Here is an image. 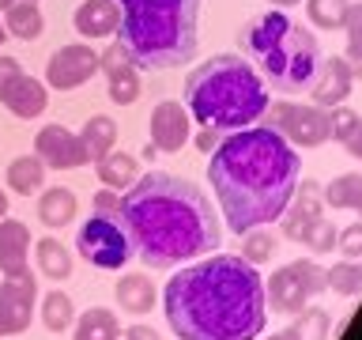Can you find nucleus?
<instances>
[{
	"instance_id": "nucleus-6",
	"label": "nucleus",
	"mask_w": 362,
	"mask_h": 340,
	"mask_svg": "<svg viewBox=\"0 0 362 340\" xmlns=\"http://www.w3.org/2000/svg\"><path fill=\"white\" fill-rule=\"evenodd\" d=\"M245 53L276 91H305L321 68V42L287 11H264L242 30Z\"/></svg>"
},
{
	"instance_id": "nucleus-33",
	"label": "nucleus",
	"mask_w": 362,
	"mask_h": 340,
	"mask_svg": "<svg viewBox=\"0 0 362 340\" xmlns=\"http://www.w3.org/2000/svg\"><path fill=\"white\" fill-rule=\"evenodd\" d=\"M276 249H279L276 234L264 231V227H253V231H245V238H242V257L249 265H268V261L276 257Z\"/></svg>"
},
{
	"instance_id": "nucleus-30",
	"label": "nucleus",
	"mask_w": 362,
	"mask_h": 340,
	"mask_svg": "<svg viewBox=\"0 0 362 340\" xmlns=\"http://www.w3.org/2000/svg\"><path fill=\"white\" fill-rule=\"evenodd\" d=\"M351 0H305V19L317 30H344Z\"/></svg>"
},
{
	"instance_id": "nucleus-34",
	"label": "nucleus",
	"mask_w": 362,
	"mask_h": 340,
	"mask_svg": "<svg viewBox=\"0 0 362 340\" xmlns=\"http://www.w3.org/2000/svg\"><path fill=\"white\" fill-rule=\"evenodd\" d=\"M344 30H347V64L355 79H362V0H351Z\"/></svg>"
},
{
	"instance_id": "nucleus-11",
	"label": "nucleus",
	"mask_w": 362,
	"mask_h": 340,
	"mask_svg": "<svg viewBox=\"0 0 362 340\" xmlns=\"http://www.w3.org/2000/svg\"><path fill=\"white\" fill-rule=\"evenodd\" d=\"M95 72H98V53L83 42H72V45H61V50L49 53V61H45V87L76 91Z\"/></svg>"
},
{
	"instance_id": "nucleus-45",
	"label": "nucleus",
	"mask_w": 362,
	"mask_h": 340,
	"mask_svg": "<svg viewBox=\"0 0 362 340\" xmlns=\"http://www.w3.org/2000/svg\"><path fill=\"white\" fill-rule=\"evenodd\" d=\"M11 4H16V0H0V11H8Z\"/></svg>"
},
{
	"instance_id": "nucleus-39",
	"label": "nucleus",
	"mask_w": 362,
	"mask_h": 340,
	"mask_svg": "<svg viewBox=\"0 0 362 340\" xmlns=\"http://www.w3.org/2000/svg\"><path fill=\"white\" fill-rule=\"evenodd\" d=\"M90 204H95V212H98V215H117V208H121V193L102 186V189L95 193V200H90Z\"/></svg>"
},
{
	"instance_id": "nucleus-28",
	"label": "nucleus",
	"mask_w": 362,
	"mask_h": 340,
	"mask_svg": "<svg viewBox=\"0 0 362 340\" xmlns=\"http://www.w3.org/2000/svg\"><path fill=\"white\" fill-rule=\"evenodd\" d=\"M34 254H38V272L42 276H49V280H68L72 276V254L64 249V242H57V238H38Z\"/></svg>"
},
{
	"instance_id": "nucleus-24",
	"label": "nucleus",
	"mask_w": 362,
	"mask_h": 340,
	"mask_svg": "<svg viewBox=\"0 0 362 340\" xmlns=\"http://www.w3.org/2000/svg\"><path fill=\"white\" fill-rule=\"evenodd\" d=\"M95 174H98V181L106 189H129L136 178H140V163H136V155H129V152H110V155H102L98 163H95Z\"/></svg>"
},
{
	"instance_id": "nucleus-13",
	"label": "nucleus",
	"mask_w": 362,
	"mask_h": 340,
	"mask_svg": "<svg viewBox=\"0 0 362 340\" xmlns=\"http://www.w3.org/2000/svg\"><path fill=\"white\" fill-rule=\"evenodd\" d=\"M98 72H106V87H110L113 106H132L140 98V68H136V61L121 42L106 45L98 53Z\"/></svg>"
},
{
	"instance_id": "nucleus-1",
	"label": "nucleus",
	"mask_w": 362,
	"mask_h": 340,
	"mask_svg": "<svg viewBox=\"0 0 362 340\" xmlns=\"http://www.w3.org/2000/svg\"><path fill=\"white\" fill-rule=\"evenodd\" d=\"M163 310L181 340H257L264 333V280L242 254H215L163 288Z\"/></svg>"
},
{
	"instance_id": "nucleus-8",
	"label": "nucleus",
	"mask_w": 362,
	"mask_h": 340,
	"mask_svg": "<svg viewBox=\"0 0 362 340\" xmlns=\"http://www.w3.org/2000/svg\"><path fill=\"white\" fill-rule=\"evenodd\" d=\"M268 129L279 132L291 147H321L332 140V110L302 106V102H268Z\"/></svg>"
},
{
	"instance_id": "nucleus-41",
	"label": "nucleus",
	"mask_w": 362,
	"mask_h": 340,
	"mask_svg": "<svg viewBox=\"0 0 362 340\" xmlns=\"http://www.w3.org/2000/svg\"><path fill=\"white\" fill-rule=\"evenodd\" d=\"M219 140H223V136L215 132V129H200V132H197V147H200V152H208V155L219 147Z\"/></svg>"
},
{
	"instance_id": "nucleus-10",
	"label": "nucleus",
	"mask_w": 362,
	"mask_h": 340,
	"mask_svg": "<svg viewBox=\"0 0 362 340\" xmlns=\"http://www.w3.org/2000/svg\"><path fill=\"white\" fill-rule=\"evenodd\" d=\"M34 299H38V280L30 268L8 272L0 280V336L27 333L34 317Z\"/></svg>"
},
{
	"instance_id": "nucleus-3",
	"label": "nucleus",
	"mask_w": 362,
	"mask_h": 340,
	"mask_svg": "<svg viewBox=\"0 0 362 340\" xmlns=\"http://www.w3.org/2000/svg\"><path fill=\"white\" fill-rule=\"evenodd\" d=\"M298 152L268 125L226 132L208 163V181L219 197L226 227L245 234L279 220L298 189Z\"/></svg>"
},
{
	"instance_id": "nucleus-25",
	"label": "nucleus",
	"mask_w": 362,
	"mask_h": 340,
	"mask_svg": "<svg viewBox=\"0 0 362 340\" xmlns=\"http://www.w3.org/2000/svg\"><path fill=\"white\" fill-rule=\"evenodd\" d=\"M4 181H8L11 193H19V197L42 193V186H45V163L38 155H19V159H11V163H8Z\"/></svg>"
},
{
	"instance_id": "nucleus-16",
	"label": "nucleus",
	"mask_w": 362,
	"mask_h": 340,
	"mask_svg": "<svg viewBox=\"0 0 362 340\" xmlns=\"http://www.w3.org/2000/svg\"><path fill=\"white\" fill-rule=\"evenodd\" d=\"M321 181H313V178H305L302 181V189L291 197V204L283 208L279 215V227H283V234L291 238V242H298V238L305 234V227H310L313 220H321Z\"/></svg>"
},
{
	"instance_id": "nucleus-36",
	"label": "nucleus",
	"mask_w": 362,
	"mask_h": 340,
	"mask_svg": "<svg viewBox=\"0 0 362 340\" xmlns=\"http://www.w3.org/2000/svg\"><path fill=\"white\" fill-rule=\"evenodd\" d=\"M336 249H339L347 261H362V223L344 227V231H339V238H336Z\"/></svg>"
},
{
	"instance_id": "nucleus-7",
	"label": "nucleus",
	"mask_w": 362,
	"mask_h": 340,
	"mask_svg": "<svg viewBox=\"0 0 362 340\" xmlns=\"http://www.w3.org/2000/svg\"><path fill=\"white\" fill-rule=\"evenodd\" d=\"M328 288L325 268L313 261H291L279 272H272V280L264 283V306H272V314H302L317 295Z\"/></svg>"
},
{
	"instance_id": "nucleus-14",
	"label": "nucleus",
	"mask_w": 362,
	"mask_h": 340,
	"mask_svg": "<svg viewBox=\"0 0 362 340\" xmlns=\"http://www.w3.org/2000/svg\"><path fill=\"white\" fill-rule=\"evenodd\" d=\"M147 125H151V144L158 152H181L192 136V113H189V106H181L174 98L158 102L151 110V118H147Z\"/></svg>"
},
{
	"instance_id": "nucleus-40",
	"label": "nucleus",
	"mask_w": 362,
	"mask_h": 340,
	"mask_svg": "<svg viewBox=\"0 0 362 340\" xmlns=\"http://www.w3.org/2000/svg\"><path fill=\"white\" fill-rule=\"evenodd\" d=\"M124 340H163V333H155L151 325H132V329H121Z\"/></svg>"
},
{
	"instance_id": "nucleus-2",
	"label": "nucleus",
	"mask_w": 362,
	"mask_h": 340,
	"mask_svg": "<svg viewBox=\"0 0 362 340\" xmlns=\"http://www.w3.org/2000/svg\"><path fill=\"white\" fill-rule=\"evenodd\" d=\"M117 220L129 231L132 249L151 268L185 265L223 242V227L208 193L166 170H151L124 189Z\"/></svg>"
},
{
	"instance_id": "nucleus-20",
	"label": "nucleus",
	"mask_w": 362,
	"mask_h": 340,
	"mask_svg": "<svg viewBox=\"0 0 362 340\" xmlns=\"http://www.w3.org/2000/svg\"><path fill=\"white\" fill-rule=\"evenodd\" d=\"M113 295H117L121 310L129 314H151V306L158 302V291L151 276H144V272H129V276L117 280V288H113Z\"/></svg>"
},
{
	"instance_id": "nucleus-46",
	"label": "nucleus",
	"mask_w": 362,
	"mask_h": 340,
	"mask_svg": "<svg viewBox=\"0 0 362 340\" xmlns=\"http://www.w3.org/2000/svg\"><path fill=\"white\" fill-rule=\"evenodd\" d=\"M4 38H8V30H4V23H0V45H4Z\"/></svg>"
},
{
	"instance_id": "nucleus-4",
	"label": "nucleus",
	"mask_w": 362,
	"mask_h": 340,
	"mask_svg": "<svg viewBox=\"0 0 362 340\" xmlns=\"http://www.w3.org/2000/svg\"><path fill=\"white\" fill-rule=\"evenodd\" d=\"M264 79L238 53H215L211 61L192 68L185 79V106L192 121L215 132H238L264 118L268 110Z\"/></svg>"
},
{
	"instance_id": "nucleus-38",
	"label": "nucleus",
	"mask_w": 362,
	"mask_h": 340,
	"mask_svg": "<svg viewBox=\"0 0 362 340\" xmlns=\"http://www.w3.org/2000/svg\"><path fill=\"white\" fill-rule=\"evenodd\" d=\"M339 144L347 147V155H351V159H362V113L347 125V132L339 136Z\"/></svg>"
},
{
	"instance_id": "nucleus-12",
	"label": "nucleus",
	"mask_w": 362,
	"mask_h": 340,
	"mask_svg": "<svg viewBox=\"0 0 362 340\" xmlns=\"http://www.w3.org/2000/svg\"><path fill=\"white\" fill-rule=\"evenodd\" d=\"M34 155L53 170H79L90 163L79 132L64 129V125H42L38 136H34Z\"/></svg>"
},
{
	"instance_id": "nucleus-42",
	"label": "nucleus",
	"mask_w": 362,
	"mask_h": 340,
	"mask_svg": "<svg viewBox=\"0 0 362 340\" xmlns=\"http://www.w3.org/2000/svg\"><path fill=\"white\" fill-rule=\"evenodd\" d=\"M4 215H8V193L0 189V220H4Z\"/></svg>"
},
{
	"instance_id": "nucleus-21",
	"label": "nucleus",
	"mask_w": 362,
	"mask_h": 340,
	"mask_svg": "<svg viewBox=\"0 0 362 340\" xmlns=\"http://www.w3.org/2000/svg\"><path fill=\"white\" fill-rule=\"evenodd\" d=\"M4 30L19 42H38L42 30H45V16H42L38 0H16V4L4 11Z\"/></svg>"
},
{
	"instance_id": "nucleus-31",
	"label": "nucleus",
	"mask_w": 362,
	"mask_h": 340,
	"mask_svg": "<svg viewBox=\"0 0 362 340\" xmlns=\"http://www.w3.org/2000/svg\"><path fill=\"white\" fill-rule=\"evenodd\" d=\"M291 336L294 340H328L332 336V322H328V314L321 306H305L302 314H294Z\"/></svg>"
},
{
	"instance_id": "nucleus-44",
	"label": "nucleus",
	"mask_w": 362,
	"mask_h": 340,
	"mask_svg": "<svg viewBox=\"0 0 362 340\" xmlns=\"http://www.w3.org/2000/svg\"><path fill=\"white\" fill-rule=\"evenodd\" d=\"M276 8H294V4H302V0H272Z\"/></svg>"
},
{
	"instance_id": "nucleus-37",
	"label": "nucleus",
	"mask_w": 362,
	"mask_h": 340,
	"mask_svg": "<svg viewBox=\"0 0 362 340\" xmlns=\"http://www.w3.org/2000/svg\"><path fill=\"white\" fill-rule=\"evenodd\" d=\"M19 76H23V64H19V57H4V53H0V98L8 95V87L16 84Z\"/></svg>"
},
{
	"instance_id": "nucleus-15",
	"label": "nucleus",
	"mask_w": 362,
	"mask_h": 340,
	"mask_svg": "<svg viewBox=\"0 0 362 340\" xmlns=\"http://www.w3.org/2000/svg\"><path fill=\"white\" fill-rule=\"evenodd\" d=\"M351 87H355V72H351L347 57H321V68L313 76V106H325V110H336L344 106Z\"/></svg>"
},
{
	"instance_id": "nucleus-9",
	"label": "nucleus",
	"mask_w": 362,
	"mask_h": 340,
	"mask_svg": "<svg viewBox=\"0 0 362 340\" xmlns=\"http://www.w3.org/2000/svg\"><path fill=\"white\" fill-rule=\"evenodd\" d=\"M76 249L95 268H124L136 254L124 223L117 215H98V212L76 231Z\"/></svg>"
},
{
	"instance_id": "nucleus-35",
	"label": "nucleus",
	"mask_w": 362,
	"mask_h": 340,
	"mask_svg": "<svg viewBox=\"0 0 362 340\" xmlns=\"http://www.w3.org/2000/svg\"><path fill=\"white\" fill-rule=\"evenodd\" d=\"M336 238H339V231L321 215V220H313L310 227H305V234L298 238V242L310 246L313 254H332V249H336Z\"/></svg>"
},
{
	"instance_id": "nucleus-29",
	"label": "nucleus",
	"mask_w": 362,
	"mask_h": 340,
	"mask_svg": "<svg viewBox=\"0 0 362 340\" xmlns=\"http://www.w3.org/2000/svg\"><path fill=\"white\" fill-rule=\"evenodd\" d=\"M76 322V302L68 299L64 291H45L42 299V325L49 329V333H68Z\"/></svg>"
},
{
	"instance_id": "nucleus-27",
	"label": "nucleus",
	"mask_w": 362,
	"mask_h": 340,
	"mask_svg": "<svg viewBox=\"0 0 362 340\" xmlns=\"http://www.w3.org/2000/svg\"><path fill=\"white\" fill-rule=\"evenodd\" d=\"M321 200L328 208H344V212H362V174H339L336 181L321 186Z\"/></svg>"
},
{
	"instance_id": "nucleus-5",
	"label": "nucleus",
	"mask_w": 362,
	"mask_h": 340,
	"mask_svg": "<svg viewBox=\"0 0 362 340\" xmlns=\"http://www.w3.org/2000/svg\"><path fill=\"white\" fill-rule=\"evenodd\" d=\"M121 8L117 42L136 68H177L197 53L200 0H113Z\"/></svg>"
},
{
	"instance_id": "nucleus-19",
	"label": "nucleus",
	"mask_w": 362,
	"mask_h": 340,
	"mask_svg": "<svg viewBox=\"0 0 362 340\" xmlns=\"http://www.w3.org/2000/svg\"><path fill=\"white\" fill-rule=\"evenodd\" d=\"M30 261V231L23 220H0V272H23Z\"/></svg>"
},
{
	"instance_id": "nucleus-18",
	"label": "nucleus",
	"mask_w": 362,
	"mask_h": 340,
	"mask_svg": "<svg viewBox=\"0 0 362 340\" xmlns=\"http://www.w3.org/2000/svg\"><path fill=\"white\" fill-rule=\"evenodd\" d=\"M0 102H4L16 118L34 121V118H42V113H45V106H49V87H45L42 79H34V76L23 72L16 84L8 87V95L0 98Z\"/></svg>"
},
{
	"instance_id": "nucleus-22",
	"label": "nucleus",
	"mask_w": 362,
	"mask_h": 340,
	"mask_svg": "<svg viewBox=\"0 0 362 340\" xmlns=\"http://www.w3.org/2000/svg\"><path fill=\"white\" fill-rule=\"evenodd\" d=\"M76 212H79V200H76V193L68 189V186H53V189H42V197H38V220L45 227H68L76 220Z\"/></svg>"
},
{
	"instance_id": "nucleus-17",
	"label": "nucleus",
	"mask_w": 362,
	"mask_h": 340,
	"mask_svg": "<svg viewBox=\"0 0 362 340\" xmlns=\"http://www.w3.org/2000/svg\"><path fill=\"white\" fill-rule=\"evenodd\" d=\"M72 27L79 38L95 42V38H113L121 27V8L113 0H83L72 11Z\"/></svg>"
},
{
	"instance_id": "nucleus-47",
	"label": "nucleus",
	"mask_w": 362,
	"mask_h": 340,
	"mask_svg": "<svg viewBox=\"0 0 362 340\" xmlns=\"http://www.w3.org/2000/svg\"><path fill=\"white\" fill-rule=\"evenodd\" d=\"M358 223H362V220H358Z\"/></svg>"
},
{
	"instance_id": "nucleus-26",
	"label": "nucleus",
	"mask_w": 362,
	"mask_h": 340,
	"mask_svg": "<svg viewBox=\"0 0 362 340\" xmlns=\"http://www.w3.org/2000/svg\"><path fill=\"white\" fill-rule=\"evenodd\" d=\"M79 140H83L87 155L98 163L102 155H110L113 147H117V121L106 118V113H95V118L83 121V129H79Z\"/></svg>"
},
{
	"instance_id": "nucleus-43",
	"label": "nucleus",
	"mask_w": 362,
	"mask_h": 340,
	"mask_svg": "<svg viewBox=\"0 0 362 340\" xmlns=\"http://www.w3.org/2000/svg\"><path fill=\"white\" fill-rule=\"evenodd\" d=\"M264 340H294V336H291V329H283V333H272V336H264Z\"/></svg>"
},
{
	"instance_id": "nucleus-32",
	"label": "nucleus",
	"mask_w": 362,
	"mask_h": 340,
	"mask_svg": "<svg viewBox=\"0 0 362 340\" xmlns=\"http://www.w3.org/2000/svg\"><path fill=\"white\" fill-rule=\"evenodd\" d=\"M325 280L336 295L355 299V295H362V261H339V265L325 268Z\"/></svg>"
},
{
	"instance_id": "nucleus-23",
	"label": "nucleus",
	"mask_w": 362,
	"mask_h": 340,
	"mask_svg": "<svg viewBox=\"0 0 362 340\" xmlns=\"http://www.w3.org/2000/svg\"><path fill=\"white\" fill-rule=\"evenodd\" d=\"M72 340H121L117 314L106 306H90L72 322Z\"/></svg>"
}]
</instances>
